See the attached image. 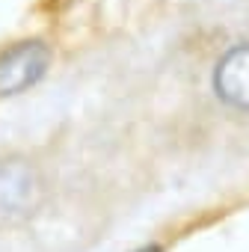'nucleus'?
Returning a JSON list of instances; mask_svg holds the SVG:
<instances>
[{
  "label": "nucleus",
  "instance_id": "4",
  "mask_svg": "<svg viewBox=\"0 0 249 252\" xmlns=\"http://www.w3.org/2000/svg\"><path fill=\"white\" fill-rule=\"evenodd\" d=\"M137 252H160V246H143V249H137Z\"/></svg>",
  "mask_w": 249,
  "mask_h": 252
},
{
  "label": "nucleus",
  "instance_id": "3",
  "mask_svg": "<svg viewBox=\"0 0 249 252\" xmlns=\"http://www.w3.org/2000/svg\"><path fill=\"white\" fill-rule=\"evenodd\" d=\"M214 89L225 104L237 110H249V45L231 48L217 63Z\"/></svg>",
  "mask_w": 249,
  "mask_h": 252
},
{
  "label": "nucleus",
  "instance_id": "1",
  "mask_svg": "<svg viewBox=\"0 0 249 252\" xmlns=\"http://www.w3.org/2000/svg\"><path fill=\"white\" fill-rule=\"evenodd\" d=\"M45 202V178L24 158H0V228L27 222Z\"/></svg>",
  "mask_w": 249,
  "mask_h": 252
},
{
  "label": "nucleus",
  "instance_id": "2",
  "mask_svg": "<svg viewBox=\"0 0 249 252\" xmlns=\"http://www.w3.org/2000/svg\"><path fill=\"white\" fill-rule=\"evenodd\" d=\"M51 65V48L39 39L18 42L0 54V98L18 95L39 83Z\"/></svg>",
  "mask_w": 249,
  "mask_h": 252
}]
</instances>
